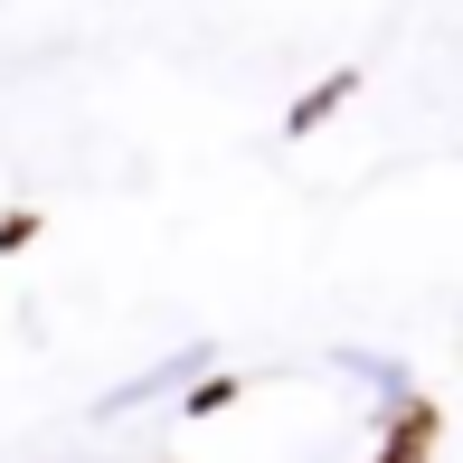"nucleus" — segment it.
I'll use <instances>...</instances> for the list:
<instances>
[{"instance_id": "f257e3e1", "label": "nucleus", "mask_w": 463, "mask_h": 463, "mask_svg": "<svg viewBox=\"0 0 463 463\" xmlns=\"http://www.w3.org/2000/svg\"><path fill=\"white\" fill-rule=\"evenodd\" d=\"M341 95H350V76H331V86H322V95H303V104H293V133H312V123H322V114H331V104H341Z\"/></svg>"}, {"instance_id": "f03ea898", "label": "nucleus", "mask_w": 463, "mask_h": 463, "mask_svg": "<svg viewBox=\"0 0 463 463\" xmlns=\"http://www.w3.org/2000/svg\"><path fill=\"white\" fill-rule=\"evenodd\" d=\"M435 445V407H407V426H397V454H426Z\"/></svg>"}]
</instances>
